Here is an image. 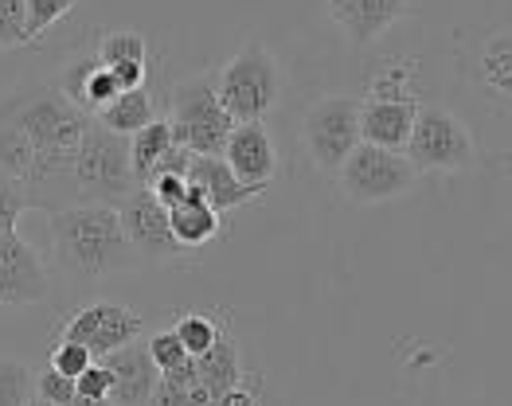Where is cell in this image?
Masks as SVG:
<instances>
[{"label":"cell","mask_w":512,"mask_h":406,"mask_svg":"<svg viewBox=\"0 0 512 406\" xmlns=\"http://www.w3.org/2000/svg\"><path fill=\"white\" fill-rule=\"evenodd\" d=\"M0 118L16 125L36 149V168L24 180L32 207L47 215L75 207V153L90 114L59 90V82H24L0 94Z\"/></svg>","instance_id":"1"},{"label":"cell","mask_w":512,"mask_h":406,"mask_svg":"<svg viewBox=\"0 0 512 406\" xmlns=\"http://www.w3.org/2000/svg\"><path fill=\"white\" fill-rule=\"evenodd\" d=\"M51 258L79 285L106 282L114 274H129L141 266L137 250L122 231V215L110 203H75L47 215Z\"/></svg>","instance_id":"2"},{"label":"cell","mask_w":512,"mask_h":406,"mask_svg":"<svg viewBox=\"0 0 512 406\" xmlns=\"http://www.w3.org/2000/svg\"><path fill=\"white\" fill-rule=\"evenodd\" d=\"M215 90L231 122H266V114L282 102L286 75L266 43H247L215 71Z\"/></svg>","instance_id":"3"},{"label":"cell","mask_w":512,"mask_h":406,"mask_svg":"<svg viewBox=\"0 0 512 406\" xmlns=\"http://www.w3.org/2000/svg\"><path fill=\"white\" fill-rule=\"evenodd\" d=\"M137 188V172L129 161V137L110 133L94 118L86 122L75 153V196L79 203H118Z\"/></svg>","instance_id":"4"},{"label":"cell","mask_w":512,"mask_h":406,"mask_svg":"<svg viewBox=\"0 0 512 406\" xmlns=\"http://www.w3.org/2000/svg\"><path fill=\"white\" fill-rule=\"evenodd\" d=\"M169 125L176 145L200 153V157H219L231 133V114L219 102L215 90V71L192 75V79L176 82L169 94Z\"/></svg>","instance_id":"5"},{"label":"cell","mask_w":512,"mask_h":406,"mask_svg":"<svg viewBox=\"0 0 512 406\" xmlns=\"http://www.w3.org/2000/svg\"><path fill=\"white\" fill-rule=\"evenodd\" d=\"M407 161L423 172L438 176H454V172H470L477 168V141H473L470 125L462 122L454 110L419 102V114L407 137Z\"/></svg>","instance_id":"6"},{"label":"cell","mask_w":512,"mask_h":406,"mask_svg":"<svg viewBox=\"0 0 512 406\" xmlns=\"http://www.w3.org/2000/svg\"><path fill=\"white\" fill-rule=\"evenodd\" d=\"M337 180H341L344 200L372 207V203H391L407 196V192H415L419 168L407 161L403 149H380V145L360 141L348 153V161L341 164Z\"/></svg>","instance_id":"7"},{"label":"cell","mask_w":512,"mask_h":406,"mask_svg":"<svg viewBox=\"0 0 512 406\" xmlns=\"http://www.w3.org/2000/svg\"><path fill=\"white\" fill-rule=\"evenodd\" d=\"M301 145L317 172L337 176L348 153L360 145V98L325 94L301 118Z\"/></svg>","instance_id":"8"},{"label":"cell","mask_w":512,"mask_h":406,"mask_svg":"<svg viewBox=\"0 0 512 406\" xmlns=\"http://www.w3.org/2000/svg\"><path fill=\"white\" fill-rule=\"evenodd\" d=\"M118 215H122V231H126L129 246L137 250L141 262H180V258H188V250L172 235L169 207H161V200L145 184H137L126 200L118 203Z\"/></svg>","instance_id":"9"},{"label":"cell","mask_w":512,"mask_h":406,"mask_svg":"<svg viewBox=\"0 0 512 406\" xmlns=\"http://www.w3.org/2000/svg\"><path fill=\"white\" fill-rule=\"evenodd\" d=\"M141 332H145V317L137 309L118 305V301H90L83 309H75V317L63 325V340L83 344L94 360H102L133 340H141Z\"/></svg>","instance_id":"10"},{"label":"cell","mask_w":512,"mask_h":406,"mask_svg":"<svg viewBox=\"0 0 512 406\" xmlns=\"http://www.w3.org/2000/svg\"><path fill=\"white\" fill-rule=\"evenodd\" d=\"M47 293H51L47 266L32 243L20 231H0V305L8 309L40 305L47 301Z\"/></svg>","instance_id":"11"},{"label":"cell","mask_w":512,"mask_h":406,"mask_svg":"<svg viewBox=\"0 0 512 406\" xmlns=\"http://www.w3.org/2000/svg\"><path fill=\"white\" fill-rule=\"evenodd\" d=\"M223 161L231 164V172L251 184L258 192L270 188V180L278 176V149H274V137L262 122H235L227 133V145L219 153Z\"/></svg>","instance_id":"12"},{"label":"cell","mask_w":512,"mask_h":406,"mask_svg":"<svg viewBox=\"0 0 512 406\" xmlns=\"http://www.w3.org/2000/svg\"><path fill=\"white\" fill-rule=\"evenodd\" d=\"M411 8H415V0H329V16L337 20V28L352 47L376 43Z\"/></svg>","instance_id":"13"},{"label":"cell","mask_w":512,"mask_h":406,"mask_svg":"<svg viewBox=\"0 0 512 406\" xmlns=\"http://www.w3.org/2000/svg\"><path fill=\"white\" fill-rule=\"evenodd\" d=\"M102 364L110 367V375H114L110 403L114 406H149L153 391H157V379H161V367L153 364L145 336L133 340V344H126V348H118V352H110V356H102Z\"/></svg>","instance_id":"14"},{"label":"cell","mask_w":512,"mask_h":406,"mask_svg":"<svg viewBox=\"0 0 512 406\" xmlns=\"http://www.w3.org/2000/svg\"><path fill=\"white\" fill-rule=\"evenodd\" d=\"M419 98H360V141L380 149H407Z\"/></svg>","instance_id":"15"},{"label":"cell","mask_w":512,"mask_h":406,"mask_svg":"<svg viewBox=\"0 0 512 406\" xmlns=\"http://www.w3.org/2000/svg\"><path fill=\"white\" fill-rule=\"evenodd\" d=\"M188 184H192V188H200V196L212 203L219 215H227V211H235V207H247V203H255L258 196H262L258 188L243 184L223 157H200V153L192 157Z\"/></svg>","instance_id":"16"},{"label":"cell","mask_w":512,"mask_h":406,"mask_svg":"<svg viewBox=\"0 0 512 406\" xmlns=\"http://www.w3.org/2000/svg\"><path fill=\"white\" fill-rule=\"evenodd\" d=\"M59 90L83 110V114H98L106 102H114L118 94H122V86L114 79V71L110 67H102L98 63V55H90L83 63H75V67H67V75L59 79Z\"/></svg>","instance_id":"17"},{"label":"cell","mask_w":512,"mask_h":406,"mask_svg":"<svg viewBox=\"0 0 512 406\" xmlns=\"http://www.w3.org/2000/svg\"><path fill=\"white\" fill-rule=\"evenodd\" d=\"M169 223H172L176 243L184 246L188 254L200 250V246L215 243L219 231H223V215H219L212 203L200 196V188H192V184H188V196L176 203V207H169Z\"/></svg>","instance_id":"18"},{"label":"cell","mask_w":512,"mask_h":406,"mask_svg":"<svg viewBox=\"0 0 512 406\" xmlns=\"http://www.w3.org/2000/svg\"><path fill=\"white\" fill-rule=\"evenodd\" d=\"M196 375H200V383H204V391L212 395V406L231 391V387H239L247 375H243V356H239V344H235V336L223 328L219 332V340H215L212 348L204 352V356H196Z\"/></svg>","instance_id":"19"},{"label":"cell","mask_w":512,"mask_h":406,"mask_svg":"<svg viewBox=\"0 0 512 406\" xmlns=\"http://www.w3.org/2000/svg\"><path fill=\"white\" fill-rule=\"evenodd\" d=\"M176 149V137H172L169 118H157V122L141 125L133 137H129V161L137 172V184H149L153 172L161 168V161Z\"/></svg>","instance_id":"20"},{"label":"cell","mask_w":512,"mask_h":406,"mask_svg":"<svg viewBox=\"0 0 512 406\" xmlns=\"http://www.w3.org/2000/svg\"><path fill=\"white\" fill-rule=\"evenodd\" d=\"M94 122L106 125L110 133L133 137L141 125L157 122V106H153L149 90H145V86H137V90H122L114 102H106V106L94 114Z\"/></svg>","instance_id":"21"},{"label":"cell","mask_w":512,"mask_h":406,"mask_svg":"<svg viewBox=\"0 0 512 406\" xmlns=\"http://www.w3.org/2000/svg\"><path fill=\"white\" fill-rule=\"evenodd\" d=\"M149 406H212V395L204 391V383L196 375V360L172 367V371H161Z\"/></svg>","instance_id":"22"},{"label":"cell","mask_w":512,"mask_h":406,"mask_svg":"<svg viewBox=\"0 0 512 406\" xmlns=\"http://www.w3.org/2000/svg\"><path fill=\"white\" fill-rule=\"evenodd\" d=\"M98 63L102 67H110V71H118V67H133V63H145V55H149V43L141 32H133V28H122V32H106L102 40H98Z\"/></svg>","instance_id":"23"},{"label":"cell","mask_w":512,"mask_h":406,"mask_svg":"<svg viewBox=\"0 0 512 406\" xmlns=\"http://www.w3.org/2000/svg\"><path fill=\"white\" fill-rule=\"evenodd\" d=\"M36 395V371L20 356H0V406H28Z\"/></svg>","instance_id":"24"},{"label":"cell","mask_w":512,"mask_h":406,"mask_svg":"<svg viewBox=\"0 0 512 406\" xmlns=\"http://www.w3.org/2000/svg\"><path fill=\"white\" fill-rule=\"evenodd\" d=\"M481 79L489 90L512 98V36H493L481 51Z\"/></svg>","instance_id":"25"},{"label":"cell","mask_w":512,"mask_h":406,"mask_svg":"<svg viewBox=\"0 0 512 406\" xmlns=\"http://www.w3.org/2000/svg\"><path fill=\"white\" fill-rule=\"evenodd\" d=\"M172 332L180 336V344H184V348H188V356L196 360V356H204L215 340H219L223 325L212 321L208 313H180V317H176V325H172Z\"/></svg>","instance_id":"26"},{"label":"cell","mask_w":512,"mask_h":406,"mask_svg":"<svg viewBox=\"0 0 512 406\" xmlns=\"http://www.w3.org/2000/svg\"><path fill=\"white\" fill-rule=\"evenodd\" d=\"M24 211H32L24 180L0 168V231H20V215Z\"/></svg>","instance_id":"27"},{"label":"cell","mask_w":512,"mask_h":406,"mask_svg":"<svg viewBox=\"0 0 512 406\" xmlns=\"http://www.w3.org/2000/svg\"><path fill=\"white\" fill-rule=\"evenodd\" d=\"M32 43L28 36V0H0V51Z\"/></svg>","instance_id":"28"},{"label":"cell","mask_w":512,"mask_h":406,"mask_svg":"<svg viewBox=\"0 0 512 406\" xmlns=\"http://www.w3.org/2000/svg\"><path fill=\"white\" fill-rule=\"evenodd\" d=\"M75 4L79 0H28V36H32V43L43 40Z\"/></svg>","instance_id":"29"},{"label":"cell","mask_w":512,"mask_h":406,"mask_svg":"<svg viewBox=\"0 0 512 406\" xmlns=\"http://www.w3.org/2000/svg\"><path fill=\"white\" fill-rule=\"evenodd\" d=\"M149 356H153V364L161 367V371H172V367L188 364L192 356H188V348L180 344V336L172 332V328H161V332H153L149 340Z\"/></svg>","instance_id":"30"},{"label":"cell","mask_w":512,"mask_h":406,"mask_svg":"<svg viewBox=\"0 0 512 406\" xmlns=\"http://www.w3.org/2000/svg\"><path fill=\"white\" fill-rule=\"evenodd\" d=\"M90 364H94L90 348L75 344V340H59V344L51 348V371H59V375H71V379H79V375H83Z\"/></svg>","instance_id":"31"},{"label":"cell","mask_w":512,"mask_h":406,"mask_svg":"<svg viewBox=\"0 0 512 406\" xmlns=\"http://www.w3.org/2000/svg\"><path fill=\"white\" fill-rule=\"evenodd\" d=\"M368 94H372V98H415V94H411V67H407V63L384 67V71L372 79Z\"/></svg>","instance_id":"32"},{"label":"cell","mask_w":512,"mask_h":406,"mask_svg":"<svg viewBox=\"0 0 512 406\" xmlns=\"http://www.w3.org/2000/svg\"><path fill=\"white\" fill-rule=\"evenodd\" d=\"M36 395L47 399V403H55V406H71L79 391H75V379H71V375H59V371H51V367H47V371L36 375Z\"/></svg>","instance_id":"33"},{"label":"cell","mask_w":512,"mask_h":406,"mask_svg":"<svg viewBox=\"0 0 512 406\" xmlns=\"http://www.w3.org/2000/svg\"><path fill=\"white\" fill-rule=\"evenodd\" d=\"M110 387H114V375H110V367L102 364V360H94V364L75 379V391L86 395V399H110Z\"/></svg>","instance_id":"34"},{"label":"cell","mask_w":512,"mask_h":406,"mask_svg":"<svg viewBox=\"0 0 512 406\" xmlns=\"http://www.w3.org/2000/svg\"><path fill=\"white\" fill-rule=\"evenodd\" d=\"M157 200H161V207H176V203L188 196V176H176V172H157L149 184H145Z\"/></svg>","instance_id":"35"},{"label":"cell","mask_w":512,"mask_h":406,"mask_svg":"<svg viewBox=\"0 0 512 406\" xmlns=\"http://www.w3.org/2000/svg\"><path fill=\"white\" fill-rule=\"evenodd\" d=\"M215 406H258V399L251 395V391H247V379H243L239 387H231V391H227V395H223V399H219Z\"/></svg>","instance_id":"36"},{"label":"cell","mask_w":512,"mask_h":406,"mask_svg":"<svg viewBox=\"0 0 512 406\" xmlns=\"http://www.w3.org/2000/svg\"><path fill=\"white\" fill-rule=\"evenodd\" d=\"M71 406H114L110 399H86V395H75V403Z\"/></svg>","instance_id":"37"},{"label":"cell","mask_w":512,"mask_h":406,"mask_svg":"<svg viewBox=\"0 0 512 406\" xmlns=\"http://www.w3.org/2000/svg\"><path fill=\"white\" fill-rule=\"evenodd\" d=\"M28 406H55V403H47V399H40V395H32V403Z\"/></svg>","instance_id":"38"}]
</instances>
